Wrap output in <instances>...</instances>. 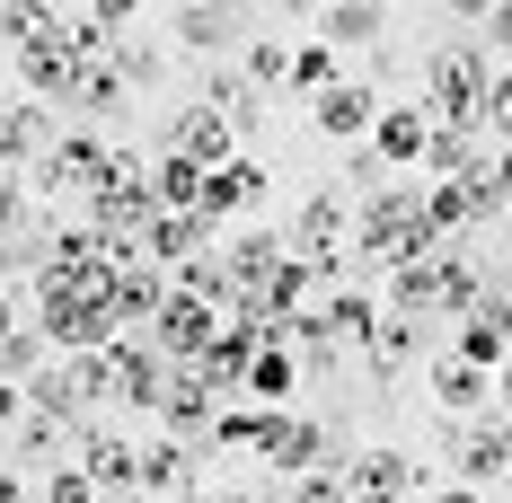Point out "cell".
I'll return each instance as SVG.
<instances>
[{
  "label": "cell",
  "instance_id": "19",
  "mask_svg": "<svg viewBox=\"0 0 512 503\" xmlns=\"http://www.w3.org/2000/svg\"><path fill=\"white\" fill-rule=\"evenodd\" d=\"M318 309H327V327H336V345L345 353H362L371 345V327H380V292H371V274H354V283H327V292H318Z\"/></svg>",
  "mask_w": 512,
  "mask_h": 503
},
{
  "label": "cell",
  "instance_id": "13",
  "mask_svg": "<svg viewBox=\"0 0 512 503\" xmlns=\"http://www.w3.org/2000/svg\"><path fill=\"white\" fill-rule=\"evenodd\" d=\"M265 195H274V177H265V159H248V151H230L221 168H204V212L212 221H248Z\"/></svg>",
  "mask_w": 512,
  "mask_h": 503
},
{
  "label": "cell",
  "instance_id": "43",
  "mask_svg": "<svg viewBox=\"0 0 512 503\" xmlns=\"http://www.w3.org/2000/svg\"><path fill=\"white\" fill-rule=\"evenodd\" d=\"M115 71H124L133 89H142V80H159V45H151V36H133V27H124V36H115Z\"/></svg>",
  "mask_w": 512,
  "mask_h": 503
},
{
  "label": "cell",
  "instance_id": "45",
  "mask_svg": "<svg viewBox=\"0 0 512 503\" xmlns=\"http://www.w3.org/2000/svg\"><path fill=\"white\" fill-rule=\"evenodd\" d=\"M89 18H98L106 36H124V27H133V18H142V0H89Z\"/></svg>",
  "mask_w": 512,
  "mask_h": 503
},
{
  "label": "cell",
  "instance_id": "34",
  "mask_svg": "<svg viewBox=\"0 0 512 503\" xmlns=\"http://www.w3.org/2000/svg\"><path fill=\"white\" fill-rule=\"evenodd\" d=\"M433 283H442V318H468V309H486V274H477L460 248L433 256Z\"/></svg>",
  "mask_w": 512,
  "mask_h": 503
},
{
  "label": "cell",
  "instance_id": "52",
  "mask_svg": "<svg viewBox=\"0 0 512 503\" xmlns=\"http://www.w3.org/2000/svg\"><path fill=\"white\" fill-rule=\"evenodd\" d=\"M442 503H486V486H468V477H460V486H442Z\"/></svg>",
  "mask_w": 512,
  "mask_h": 503
},
{
  "label": "cell",
  "instance_id": "37",
  "mask_svg": "<svg viewBox=\"0 0 512 503\" xmlns=\"http://www.w3.org/2000/svg\"><path fill=\"white\" fill-rule=\"evenodd\" d=\"M239 71H248L256 89H292V53L274 45V36H248L239 45Z\"/></svg>",
  "mask_w": 512,
  "mask_h": 503
},
{
  "label": "cell",
  "instance_id": "15",
  "mask_svg": "<svg viewBox=\"0 0 512 503\" xmlns=\"http://www.w3.org/2000/svg\"><path fill=\"white\" fill-rule=\"evenodd\" d=\"M424 389H433V406H442L451 424H468V415L495 406V371H477V362H460V353H442V362H424Z\"/></svg>",
  "mask_w": 512,
  "mask_h": 503
},
{
  "label": "cell",
  "instance_id": "53",
  "mask_svg": "<svg viewBox=\"0 0 512 503\" xmlns=\"http://www.w3.org/2000/svg\"><path fill=\"white\" fill-rule=\"evenodd\" d=\"M442 9H451V18H486L495 0H442Z\"/></svg>",
  "mask_w": 512,
  "mask_h": 503
},
{
  "label": "cell",
  "instance_id": "17",
  "mask_svg": "<svg viewBox=\"0 0 512 503\" xmlns=\"http://www.w3.org/2000/svg\"><path fill=\"white\" fill-rule=\"evenodd\" d=\"M71 459H80V468L98 477L106 495H133V468H142V442H124V433H106L98 415H89V424L71 433Z\"/></svg>",
  "mask_w": 512,
  "mask_h": 503
},
{
  "label": "cell",
  "instance_id": "2",
  "mask_svg": "<svg viewBox=\"0 0 512 503\" xmlns=\"http://www.w3.org/2000/svg\"><path fill=\"white\" fill-rule=\"evenodd\" d=\"M486 71H495V53L486 45H468V36H451V45H433L424 53V115L433 124H468L477 133V98H486Z\"/></svg>",
  "mask_w": 512,
  "mask_h": 503
},
{
  "label": "cell",
  "instance_id": "40",
  "mask_svg": "<svg viewBox=\"0 0 512 503\" xmlns=\"http://www.w3.org/2000/svg\"><path fill=\"white\" fill-rule=\"evenodd\" d=\"M36 495H45V503H106V486L89 477V468H80V459H53V468H45V486H36Z\"/></svg>",
  "mask_w": 512,
  "mask_h": 503
},
{
  "label": "cell",
  "instance_id": "51",
  "mask_svg": "<svg viewBox=\"0 0 512 503\" xmlns=\"http://www.w3.org/2000/svg\"><path fill=\"white\" fill-rule=\"evenodd\" d=\"M0 283H27V265H18V239H0Z\"/></svg>",
  "mask_w": 512,
  "mask_h": 503
},
{
  "label": "cell",
  "instance_id": "16",
  "mask_svg": "<svg viewBox=\"0 0 512 503\" xmlns=\"http://www.w3.org/2000/svg\"><path fill=\"white\" fill-rule=\"evenodd\" d=\"M53 142H62V124H53L45 98H9L0 106V168H36Z\"/></svg>",
  "mask_w": 512,
  "mask_h": 503
},
{
  "label": "cell",
  "instance_id": "14",
  "mask_svg": "<svg viewBox=\"0 0 512 503\" xmlns=\"http://www.w3.org/2000/svg\"><path fill=\"white\" fill-rule=\"evenodd\" d=\"M71 433H80V424H62V415H45V406H27V415L0 433V468H18V477H27V468H53V459H71Z\"/></svg>",
  "mask_w": 512,
  "mask_h": 503
},
{
  "label": "cell",
  "instance_id": "7",
  "mask_svg": "<svg viewBox=\"0 0 512 503\" xmlns=\"http://www.w3.org/2000/svg\"><path fill=\"white\" fill-rule=\"evenodd\" d=\"M442 442H451V468H460L468 486L512 477V415H468V424H451Z\"/></svg>",
  "mask_w": 512,
  "mask_h": 503
},
{
  "label": "cell",
  "instance_id": "11",
  "mask_svg": "<svg viewBox=\"0 0 512 503\" xmlns=\"http://www.w3.org/2000/svg\"><path fill=\"white\" fill-rule=\"evenodd\" d=\"M18 98H45V106H71L80 98V53H71V27L53 45H18Z\"/></svg>",
  "mask_w": 512,
  "mask_h": 503
},
{
  "label": "cell",
  "instance_id": "12",
  "mask_svg": "<svg viewBox=\"0 0 512 503\" xmlns=\"http://www.w3.org/2000/svg\"><path fill=\"white\" fill-rule=\"evenodd\" d=\"M212 336H221V309L195 301V292H168V301H159V318H151V345L168 353V362H195Z\"/></svg>",
  "mask_w": 512,
  "mask_h": 503
},
{
  "label": "cell",
  "instance_id": "23",
  "mask_svg": "<svg viewBox=\"0 0 512 503\" xmlns=\"http://www.w3.org/2000/svg\"><path fill=\"white\" fill-rule=\"evenodd\" d=\"M283 256H292V248H283V230H274V221H248V230L221 248V265H230V283H239V292H265Z\"/></svg>",
  "mask_w": 512,
  "mask_h": 503
},
{
  "label": "cell",
  "instance_id": "31",
  "mask_svg": "<svg viewBox=\"0 0 512 503\" xmlns=\"http://www.w3.org/2000/svg\"><path fill=\"white\" fill-rule=\"evenodd\" d=\"M71 18H62V0H0V45H53Z\"/></svg>",
  "mask_w": 512,
  "mask_h": 503
},
{
  "label": "cell",
  "instance_id": "32",
  "mask_svg": "<svg viewBox=\"0 0 512 503\" xmlns=\"http://www.w3.org/2000/svg\"><path fill=\"white\" fill-rule=\"evenodd\" d=\"M460 230H477V212H468V195H460V177H433L424 186V239H433V256L451 248Z\"/></svg>",
  "mask_w": 512,
  "mask_h": 503
},
{
  "label": "cell",
  "instance_id": "33",
  "mask_svg": "<svg viewBox=\"0 0 512 503\" xmlns=\"http://www.w3.org/2000/svg\"><path fill=\"white\" fill-rule=\"evenodd\" d=\"M389 309H407V318H442V283H433V256H407V265H389Z\"/></svg>",
  "mask_w": 512,
  "mask_h": 503
},
{
  "label": "cell",
  "instance_id": "5",
  "mask_svg": "<svg viewBox=\"0 0 512 503\" xmlns=\"http://www.w3.org/2000/svg\"><path fill=\"white\" fill-rule=\"evenodd\" d=\"M256 459H265L274 477H301V468H318V459H336V424H318V415H292V406H265Z\"/></svg>",
  "mask_w": 512,
  "mask_h": 503
},
{
  "label": "cell",
  "instance_id": "8",
  "mask_svg": "<svg viewBox=\"0 0 512 503\" xmlns=\"http://www.w3.org/2000/svg\"><path fill=\"white\" fill-rule=\"evenodd\" d=\"M212 415H221V398L204 389V371H195V362H168V398H159V415H151V424L204 451V442H212Z\"/></svg>",
  "mask_w": 512,
  "mask_h": 503
},
{
  "label": "cell",
  "instance_id": "30",
  "mask_svg": "<svg viewBox=\"0 0 512 503\" xmlns=\"http://www.w3.org/2000/svg\"><path fill=\"white\" fill-rule=\"evenodd\" d=\"M151 203H159V212H195V203H204V159L159 151L151 159Z\"/></svg>",
  "mask_w": 512,
  "mask_h": 503
},
{
  "label": "cell",
  "instance_id": "28",
  "mask_svg": "<svg viewBox=\"0 0 512 503\" xmlns=\"http://www.w3.org/2000/svg\"><path fill=\"white\" fill-rule=\"evenodd\" d=\"M80 115H89V124H115V115H124V106H133V80H124V71H115V53H98V62H80Z\"/></svg>",
  "mask_w": 512,
  "mask_h": 503
},
{
  "label": "cell",
  "instance_id": "56",
  "mask_svg": "<svg viewBox=\"0 0 512 503\" xmlns=\"http://www.w3.org/2000/svg\"><path fill=\"white\" fill-rule=\"evenodd\" d=\"M204 503H256V495H204Z\"/></svg>",
  "mask_w": 512,
  "mask_h": 503
},
{
  "label": "cell",
  "instance_id": "29",
  "mask_svg": "<svg viewBox=\"0 0 512 503\" xmlns=\"http://www.w3.org/2000/svg\"><path fill=\"white\" fill-rule=\"evenodd\" d=\"M380 27H389V0H327L318 9V36L345 53V45H380Z\"/></svg>",
  "mask_w": 512,
  "mask_h": 503
},
{
  "label": "cell",
  "instance_id": "6",
  "mask_svg": "<svg viewBox=\"0 0 512 503\" xmlns=\"http://www.w3.org/2000/svg\"><path fill=\"white\" fill-rule=\"evenodd\" d=\"M133 486L159 495V503H204V451L177 442V433H151V442H142V468H133Z\"/></svg>",
  "mask_w": 512,
  "mask_h": 503
},
{
  "label": "cell",
  "instance_id": "57",
  "mask_svg": "<svg viewBox=\"0 0 512 503\" xmlns=\"http://www.w3.org/2000/svg\"><path fill=\"white\" fill-rule=\"evenodd\" d=\"M389 9H407V0H389Z\"/></svg>",
  "mask_w": 512,
  "mask_h": 503
},
{
  "label": "cell",
  "instance_id": "25",
  "mask_svg": "<svg viewBox=\"0 0 512 503\" xmlns=\"http://www.w3.org/2000/svg\"><path fill=\"white\" fill-rule=\"evenodd\" d=\"M424 142H433V115H424V106H380V115H371V151H380V168H415Z\"/></svg>",
  "mask_w": 512,
  "mask_h": 503
},
{
  "label": "cell",
  "instance_id": "10",
  "mask_svg": "<svg viewBox=\"0 0 512 503\" xmlns=\"http://www.w3.org/2000/svg\"><path fill=\"white\" fill-rule=\"evenodd\" d=\"M159 151H186V159H204V168H221V159L239 151V124H230V115H221V106H177V115H168V124H159Z\"/></svg>",
  "mask_w": 512,
  "mask_h": 503
},
{
  "label": "cell",
  "instance_id": "42",
  "mask_svg": "<svg viewBox=\"0 0 512 503\" xmlns=\"http://www.w3.org/2000/svg\"><path fill=\"white\" fill-rule=\"evenodd\" d=\"M283 503H354V495H345V468H327V459H318V468L292 477V495H283Z\"/></svg>",
  "mask_w": 512,
  "mask_h": 503
},
{
  "label": "cell",
  "instance_id": "35",
  "mask_svg": "<svg viewBox=\"0 0 512 503\" xmlns=\"http://www.w3.org/2000/svg\"><path fill=\"white\" fill-rule=\"evenodd\" d=\"M451 353H460V362H477V371H495L512 345H504V327H495L486 309H468V318H451Z\"/></svg>",
  "mask_w": 512,
  "mask_h": 503
},
{
  "label": "cell",
  "instance_id": "50",
  "mask_svg": "<svg viewBox=\"0 0 512 503\" xmlns=\"http://www.w3.org/2000/svg\"><path fill=\"white\" fill-rule=\"evenodd\" d=\"M495 415H512V353L495 362Z\"/></svg>",
  "mask_w": 512,
  "mask_h": 503
},
{
  "label": "cell",
  "instance_id": "54",
  "mask_svg": "<svg viewBox=\"0 0 512 503\" xmlns=\"http://www.w3.org/2000/svg\"><path fill=\"white\" fill-rule=\"evenodd\" d=\"M504 212H512V142H504Z\"/></svg>",
  "mask_w": 512,
  "mask_h": 503
},
{
  "label": "cell",
  "instance_id": "27",
  "mask_svg": "<svg viewBox=\"0 0 512 503\" xmlns=\"http://www.w3.org/2000/svg\"><path fill=\"white\" fill-rule=\"evenodd\" d=\"M292 389H301V353H292V336H256L248 398H256V406H292Z\"/></svg>",
  "mask_w": 512,
  "mask_h": 503
},
{
  "label": "cell",
  "instance_id": "47",
  "mask_svg": "<svg viewBox=\"0 0 512 503\" xmlns=\"http://www.w3.org/2000/svg\"><path fill=\"white\" fill-rule=\"evenodd\" d=\"M486 318L504 327V345H512V283H486Z\"/></svg>",
  "mask_w": 512,
  "mask_h": 503
},
{
  "label": "cell",
  "instance_id": "36",
  "mask_svg": "<svg viewBox=\"0 0 512 503\" xmlns=\"http://www.w3.org/2000/svg\"><path fill=\"white\" fill-rule=\"evenodd\" d=\"M62 371H71V389H80V406L98 415L106 398H115V345H89V353H62Z\"/></svg>",
  "mask_w": 512,
  "mask_h": 503
},
{
  "label": "cell",
  "instance_id": "49",
  "mask_svg": "<svg viewBox=\"0 0 512 503\" xmlns=\"http://www.w3.org/2000/svg\"><path fill=\"white\" fill-rule=\"evenodd\" d=\"M18 336V283H0V345Z\"/></svg>",
  "mask_w": 512,
  "mask_h": 503
},
{
  "label": "cell",
  "instance_id": "48",
  "mask_svg": "<svg viewBox=\"0 0 512 503\" xmlns=\"http://www.w3.org/2000/svg\"><path fill=\"white\" fill-rule=\"evenodd\" d=\"M486 36H495V45L512 53V0H495V9H486Z\"/></svg>",
  "mask_w": 512,
  "mask_h": 503
},
{
  "label": "cell",
  "instance_id": "18",
  "mask_svg": "<svg viewBox=\"0 0 512 503\" xmlns=\"http://www.w3.org/2000/svg\"><path fill=\"white\" fill-rule=\"evenodd\" d=\"M168 36H177L186 53H230L239 36H248V9H239V0H186V9L168 18Z\"/></svg>",
  "mask_w": 512,
  "mask_h": 503
},
{
  "label": "cell",
  "instance_id": "55",
  "mask_svg": "<svg viewBox=\"0 0 512 503\" xmlns=\"http://www.w3.org/2000/svg\"><path fill=\"white\" fill-rule=\"evenodd\" d=\"M274 9H292V18H301V9H318V0H274Z\"/></svg>",
  "mask_w": 512,
  "mask_h": 503
},
{
  "label": "cell",
  "instance_id": "9",
  "mask_svg": "<svg viewBox=\"0 0 512 503\" xmlns=\"http://www.w3.org/2000/svg\"><path fill=\"white\" fill-rule=\"evenodd\" d=\"M345 495L354 503H407V495H424V468H415L407 451H354L345 459Z\"/></svg>",
  "mask_w": 512,
  "mask_h": 503
},
{
  "label": "cell",
  "instance_id": "3",
  "mask_svg": "<svg viewBox=\"0 0 512 503\" xmlns=\"http://www.w3.org/2000/svg\"><path fill=\"white\" fill-rule=\"evenodd\" d=\"M124 168V151L106 142V124H80V133H62L45 159H36V195H53V203H89Z\"/></svg>",
  "mask_w": 512,
  "mask_h": 503
},
{
  "label": "cell",
  "instance_id": "41",
  "mask_svg": "<svg viewBox=\"0 0 512 503\" xmlns=\"http://www.w3.org/2000/svg\"><path fill=\"white\" fill-rule=\"evenodd\" d=\"M45 353H53V336L36 327V318H18V336L0 345V371H18V380H27V371H45Z\"/></svg>",
  "mask_w": 512,
  "mask_h": 503
},
{
  "label": "cell",
  "instance_id": "22",
  "mask_svg": "<svg viewBox=\"0 0 512 503\" xmlns=\"http://www.w3.org/2000/svg\"><path fill=\"white\" fill-rule=\"evenodd\" d=\"M195 98H204V106H221V115L239 124V142H256V133H265V89H256V80L239 71V62H212Z\"/></svg>",
  "mask_w": 512,
  "mask_h": 503
},
{
  "label": "cell",
  "instance_id": "38",
  "mask_svg": "<svg viewBox=\"0 0 512 503\" xmlns=\"http://www.w3.org/2000/svg\"><path fill=\"white\" fill-rule=\"evenodd\" d=\"M336 80H345V71H336V45H327V36L292 53V98H318V89H336Z\"/></svg>",
  "mask_w": 512,
  "mask_h": 503
},
{
  "label": "cell",
  "instance_id": "39",
  "mask_svg": "<svg viewBox=\"0 0 512 503\" xmlns=\"http://www.w3.org/2000/svg\"><path fill=\"white\" fill-rule=\"evenodd\" d=\"M477 133H486V142H512V71H504V62L486 71V98H477Z\"/></svg>",
  "mask_w": 512,
  "mask_h": 503
},
{
  "label": "cell",
  "instance_id": "4",
  "mask_svg": "<svg viewBox=\"0 0 512 503\" xmlns=\"http://www.w3.org/2000/svg\"><path fill=\"white\" fill-rule=\"evenodd\" d=\"M283 248L309 256V265H327L345 283V265H354V203H345V186H309L301 212L283 221Z\"/></svg>",
  "mask_w": 512,
  "mask_h": 503
},
{
  "label": "cell",
  "instance_id": "20",
  "mask_svg": "<svg viewBox=\"0 0 512 503\" xmlns=\"http://www.w3.org/2000/svg\"><path fill=\"white\" fill-rule=\"evenodd\" d=\"M371 115H380L371 80H336V89H318V98H309V124H318L327 142H362V133H371Z\"/></svg>",
  "mask_w": 512,
  "mask_h": 503
},
{
  "label": "cell",
  "instance_id": "21",
  "mask_svg": "<svg viewBox=\"0 0 512 503\" xmlns=\"http://www.w3.org/2000/svg\"><path fill=\"white\" fill-rule=\"evenodd\" d=\"M212 239H221V221H212L204 203H195V212H151V230H142V256H151V265H186V256L212 248Z\"/></svg>",
  "mask_w": 512,
  "mask_h": 503
},
{
  "label": "cell",
  "instance_id": "1",
  "mask_svg": "<svg viewBox=\"0 0 512 503\" xmlns=\"http://www.w3.org/2000/svg\"><path fill=\"white\" fill-rule=\"evenodd\" d=\"M407 256H433V239H424V195L415 186H371L354 203V274H389Z\"/></svg>",
  "mask_w": 512,
  "mask_h": 503
},
{
  "label": "cell",
  "instance_id": "44",
  "mask_svg": "<svg viewBox=\"0 0 512 503\" xmlns=\"http://www.w3.org/2000/svg\"><path fill=\"white\" fill-rule=\"evenodd\" d=\"M27 230V186H18V168H0V239H18Z\"/></svg>",
  "mask_w": 512,
  "mask_h": 503
},
{
  "label": "cell",
  "instance_id": "24",
  "mask_svg": "<svg viewBox=\"0 0 512 503\" xmlns=\"http://www.w3.org/2000/svg\"><path fill=\"white\" fill-rule=\"evenodd\" d=\"M168 292H177V274H168V265H151V256L115 265V318H124V327H151Z\"/></svg>",
  "mask_w": 512,
  "mask_h": 503
},
{
  "label": "cell",
  "instance_id": "46",
  "mask_svg": "<svg viewBox=\"0 0 512 503\" xmlns=\"http://www.w3.org/2000/svg\"><path fill=\"white\" fill-rule=\"evenodd\" d=\"M345 177H354V186H380V151H371V133L345 151Z\"/></svg>",
  "mask_w": 512,
  "mask_h": 503
},
{
  "label": "cell",
  "instance_id": "26",
  "mask_svg": "<svg viewBox=\"0 0 512 503\" xmlns=\"http://www.w3.org/2000/svg\"><path fill=\"white\" fill-rule=\"evenodd\" d=\"M424 327H433V318H407V309H380V327H371V380H380V389H389V380H398V371H407L415 353H424Z\"/></svg>",
  "mask_w": 512,
  "mask_h": 503
}]
</instances>
